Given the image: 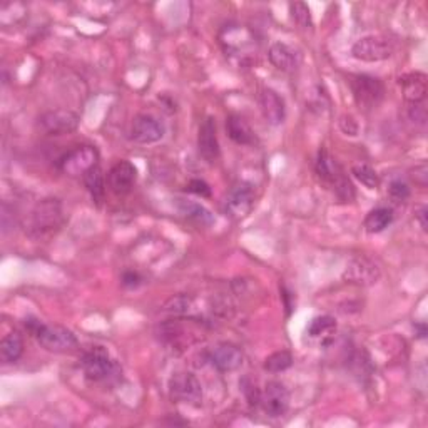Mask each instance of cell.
Wrapping results in <instances>:
<instances>
[{
  "label": "cell",
  "instance_id": "1",
  "mask_svg": "<svg viewBox=\"0 0 428 428\" xmlns=\"http://www.w3.org/2000/svg\"><path fill=\"white\" fill-rule=\"evenodd\" d=\"M26 330L37 338L42 348L52 353H70L79 346L77 336L65 326L46 325L37 318H28L26 320Z\"/></svg>",
  "mask_w": 428,
  "mask_h": 428
},
{
  "label": "cell",
  "instance_id": "2",
  "mask_svg": "<svg viewBox=\"0 0 428 428\" xmlns=\"http://www.w3.org/2000/svg\"><path fill=\"white\" fill-rule=\"evenodd\" d=\"M64 223L63 204L59 199H42L31 211L27 220V232L32 237H46L59 230Z\"/></svg>",
  "mask_w": 428,
  "mask_h": 428
},
{
  "label": "cell",
  "instance_id": "3",
  "mask_svg": "<svg viewBox=\"0 0 428 428\" xmlns=\"http://www.w3.org/2000/svg\"><path fill=\"white\" fill-rule=\"evenodd\" d=\"M351 92L356 106L363 111H373L385 97V85L380 79L368 74H358L351 79Z\"/></svg>",
  "mask_w": 428,
  "mask_h": 428
},
{
  "label": "cell",
  "instance_id": "4",
  "mask_svg": "<svg viewBox=\"0 0 428 428\" xmlns=\"http://www.w3.org/2000/svg\"><path fill=\"white\" fill-rule=\"evenodd\" d=\"M80 366H82L85 378L94 383L106 382V380L112 378L117 372L116 361L109 356L106 350L99 348V346L85 351L82 358H80Z\"/></svg>",
  "mask_w": 428,
  "mask_h": 428
},
{
  "label": "cell",
  "instance_id": "5",
  "mask_svg": "<svg viewBox=\"0 0 428 428\" xmlns=\"http://www.w3.org/2000/svg\"><path fill=\"white\" fill-rule=\"evenodd\" d=\"M393 42L382 36H365L351 47V55L361 63H382L392 57Z\"/></svg>",
  "mask_w": 428,
  "mask_h": 428
},
{
  "label": "cell",
  "instance_id": "6",
  "mask_svg": "<svg viewBox=\"0 0 428 428\" xmlns=\"http://www.w3.org/2000/svg\"><path fill=\"white\" fill-rule=\"evenodd\" d=\"M99 163V152L94 146H79L73 149L64 158H60L59 161V169L63 171L64 174L73 176V178H80L84 174L90 171L92 168H96Z\"/></svg>",
  "mask_w": 428,
  "mask_h": 428
},
{
  "label": "cell",
  "instance_id": "7",
  "mask_svg": "<svg viewBox=\"0 0 428 428\" xmlns=\"http://www.w3.org/2000/svg\"><path fill=\"white\" fill-rule=\"evenodd\" d=\"M79 122L80 117L69 109H52L41 114L37 127L47 136H64L77 129Z\"/></svg>",
  "mask_w": 428,
  "mask_h": 428
},
{
  "label": "cell",
  "instance_id": "8",
  "mask_svg": "<svg viewBox=\"0 0 428 428\" xmlns=\"http://www.w3.org/2000/svg\"><path fill=\"white\" fill-rule=\"evenodd\" d=\"M382 278L380 266L366 256H355L348 261L343 271V279L356 287H373Z\"/></svg>",
  "mask_w": 428,
  "mask_h": 428
},
{
  "label": "cell",
  "instance_id": "9",
  "mask_svg": "<svg viewBox=\"0 0 428 428\" xmlns=\"http://www.w3.org/2000/svg\"><path fill=\"white\" fill-rule=\"evenodd\" d=\"M169 395L174 402L198 405L203 400V388L196 375L191 372H178L169 380Z\"/></svg>",
  "mask_w": 428,
  "mask_h": 428
},
{
  "label": "cell",
  "instance_id": "10",
  "mask_svg": "<svg viewBox=\"0 0 428 428\" xmlns=\"http://www.w3.org/2000/svg\"><path fill=\"white\" fill-rule=\"evenodd\" d=\"M255 206V186L246 181H241L228 194L225 208L226 214L232 220H242L251 213Z\"/></svg>",
  "mask_w": 428,
  "mask_h": 428
},
{
  "label": "cell",
  "instance_id": "11",
  "mask_svg": "<svg viewBox=\"0 0 428 428\" xmlns=\"http://www.w3.org/2000/svg\"><path fill=\"white\" fill-rule=\"evenodd\" d=\"M164 124L152 114H137L131 126V139L137 144H154L164 137Z\"/></svg>",
  "mask_w": 428,
  "mask_h": 428
},
{
  "label": "cell",
  "instance_id": "12",
  "mask_svg": "<svg viewBox=\"0 0 428 428\" xmlns=\"http://www.w3.org/2000/svg\"><path fill=\"white\" fill-rule=\"evenodd\" d=\"M137 181V169L129 161H119L109 169L107 186L116 196H126L132 191Z\"/></svg>",
  "mask_w": 428,
  "mask_h": 428
},
{
  "label": "cell",
  "instance_id": "13",
  "mask_svg": "<svg viewBox=\"0 0 428 428\" xmlns=\"http://www.w3.org/2000/svg\"><path fill=\"white\" fill-rule=\"evenodd\" d=\"M261 405L269 417L278 418L289 408V392L282 382H268L261 393Z\"/></svg>",
  "mask_w": 428,
  "mask_h": 428
},
{
  "label": "cell",
  "instance_id": "14",
  "mask_svg": "<svg viewBox=\"0 0 428 428\" xmlns=\"http://www.w3.org/2000/svg\"><path fill=\"white\" fill-rule=\"evenodd\" d=\"M198 151L199 156L209 164H213L214 161L220 158V141H218L216 121L211 116L204 119L201 127H199Z\"/></svg>",
  "mask_w": 428,
  "mask_h": 428
},
{
  "label": "cell",
  "instance_id": "15",
  "mask_svg": "<svg viewBox=\"0 0 428 428\" xmlns=\"http://www.w3.org/2000/svg\"><path fill=\"white\" fill-rule=\"evenodd\" d=\"M260 102H261V111H263V116L268 124L271 126L283 124L284 117H287V106H284V99L279 96L277 90L264 87L261 90Z\"/></svg>",
  "mask_w": 428,
  "mask_h": 428
},
{
  "label": "cell",
  "instance_id": "16",
  "mask_svg": "<svg viewBox=\"0 0 428 428\" xmlns=\"http://www.w3.org/2000/svg\"><path fill=\"white\" fill-rule=\"evenodd\" d=\"M209 361L220 372H235L242 365V351L232 343H220L214 346Z\"/></svg>",
  "mask_w": 428,
  "mask_h": 428
},
{
  "label": "cell",
  "instance_id": "17",
  "mask_svg": "<svg viewBox=\"0 0 428 428\" xmlns=\"http://www.w3.org/2000/svg\"><path fill=\"white\" fill-rule=\"evenodd\" d=\"M398 84L403 90V97L408 104L423 102L427 97V75L423 73H410L402 75Z\"/></svg>",
  "mask_w": 428,
  "mask_h": 428
},
{
  "label": "cell",
  "instance_id": "18",
  "mask_svg": "<svg viewBox=\"0 0 428 428\" xmlns=\"http://www.w3.org/2000/svg\"><path fill=\"white\" fill-rule=\"evenodd\" d=\"M269 63L274 65L278 70L283 73H293L298 65V57L291 47L283 44V42H274L268 50Z\"/></svg>",
  "mask_w": 428,
  "mask_h": 428
},
{
  "label": "cell",
  "instance_id": "19",
  "mask_svg": "<svg viewBox=\"0 0 428 428\" xmlns=\"http://www.w3.org/2000/svg\"><path fill=\"white\" fill-rule=\"evenodd\" d=\"M226 132L232 142L240 146H250L255 142V132L251 129L248 122L237 114H231L226 119Z\"/></svg>",
  "mask_w": 428,
  "mask_h": 428
},
{
  "label": "cell",
  "instance_id": "20",
  "mask_svg": "<svg viewBox=\"0 0 428 428\" xmlns=\"http://www.w3.org/2000/svg\"><path fill=\"white\" fill-rule=\"evenodd\" d=\"M178 209L184 218L196 223V225L211 226L214 223V216L211 214V211L199 203L186 201V199H178Z\"/></svg>",
  "mask_w": 428,
  "mask_h": 428
},
{
  "label": "cell",
  "instance_id": "21",
  "mask_svg": "<svg viewBox=\"0 0 428 428\" xmlns=\"http://www.w3.org/2000/svg\"><path fill=\"white\" fill-rule=\"evenodd\" d=\"M393 220H395L393 209L380 206L368 213V216L365 218L363 226L366 232H370V235H378V232L387 230V228L393 223Z\"/></svg>",
  "mask_w": 428,
  "mask_h": 428
},
{
  "label": "cell",
  "instance_id": "22",
  "mask_svg": "<svg viewBox=\"0 0 428 428\" xmlns=\"http://www.w3.org/2000/svg\"><path fill=\"white\" fill-rule=\"evenodd\" d=\"M316 174L318 178L326 181V183L335 184L336 181L341 174H343V171L340 169V166L335 163V159L331 158L330 152H328L325 147H321L320 152H318V158H316Z\"/></svg>",
  "mask_w": 428,
  "mask_h": 428
},
{
  "label": "cell",
  "instance_id": "23",
  "mask_svg": "<svg viewBox=\"0 0 428 428\" xmlns=\"http://www.w3.org/2000/svg\"><path fill=\"white\" fill-rule=\"evenodd\" d=\"M23 353V340L21 333L11 331L0 341V358L4 363H16Z\"/></svg>",
  "mask_w": 428,
  "mask_h": 428
},
{
  "label": "cell",
  "instance_id": "24",
  "mask_svg": "<svg viewBox=\"0 0 428 428\" xmlns=\"http://www.w3.org/2000/svg\"><path fill=\"white\" fill-rule=\"evenodd\" d=\"M84 184L87 188L90 198L94 199L96 204H102L106 198V178H104L102 169L96 166L84 174Z\"/></svg>",
  "mask_w": 428,
  "mask_h": 428
},
{
  "label": "cell",
  "instance_id": "25",
  "mask_svg": "<svg viewBox=\"0 0 428 428\" xmlns=\"http://www.w3.org/2000/svg\"><path fill=\"white\" fill-rule=\"evenodd\" d=\"M335 330H336L335 318L323 315V316L313 318L310 325H308L306 331L311 338H321V336H328L331 335V333H335Z\"/></svg>",
  "mask_w": 428,
  "mask_h": 428
},
{
  "label": "cell",
  "instance_id": "26",
  "mask_svg": "<svg viewBox=\"0 0 428 428\" xmlns=\"http://www.w3.org/2000/svg\"><path fill=\"white\" fill-rule=\"evenodd\" d=\"M293 365V355L287 350L274 351L268 358L264 360V370H268L271 373H282L284 370H288Z\"/></svg>",
  "mask_w": 428,
  "mask_h": 428
},
{
  "label": "cell",
  "instance_id": "27",
  "mask_svg": "<svg viewBox=\"0 0 428 428\" xmlns=\"http://www.w3.org/2000/svg\"><path fill=\"white\" fill-rule=\"evenodd\" d=\"M351 174L355 176L356 181H360L365 188L368 189H377L380 186L378 174L375 173V169L368 164H355L351 168Z\"/></svg>",
  "mask_w": 428,
  "mask_h": 428
},
{
  "label": "cell",
  "instance_id": "28",
  "mask_svg": "<svg viewBox=\"0 0 428 428\" xmlns=\"http://www.w3.org/2000/svg\"><path fill=\"white\" fill-rule=\"evenodd\" d=\"M289 12H291L293 21L296 22L301 28H310L313 26L311 11L306 4H303V2L289 4Z\"/></svg>",
  "mask_w": 428,
  "mask_h": 428
},
{
  "label": "cell",
  "instance_id": "29",
  "mask_svg": "<svg viewBox=\"0 0 428 428\" xmlns=\"http://www.w3.org/2000/svg\"><path fill=\"white\" fill-rule=\"evenodd\" d=\"M388 196L393 203L402 204V203H405L408 198H410V188H408V184L405 183V181L395 179L390 183V186H388Z\"/></svg>",
  "mask_w": 428,
  "mask_h": 428
},
{
  "label": "cell",
  "instance_id": "30",
  "mask_svg": "<svg viewBox=\"0 0 428 428\" xmlns=\"http://www.w3.org/2000/svg\"><path fill=\"white\" fill-rule=\"evenodd\" d=\"M189 306H191L189 298L176 296V298H171L169 301L164 304V311L174 313V315H184V313L189 311Z\"/></svg>",
  "mask_w": 428,
  "mask_h": 428
},
{
  "label": "cell",
  "instance_id": "31",
  "mask_svg": "<svg viewBox=\"0 0 428 428\" xmlns=\"http://www.w3.org/2000/svg\"><path fill=\"white\" fill-rule=\"evenodd\" d=\"M241 390H242V393L246 395V398H248L251 407L260 405V403H261V392L258 390V387H256V385L251 382L250 378H242L241 380Z\"/></svg>",
  "mask_w": 428,
  "mask_h": 428
},
{
  "label": "cell",
  "instance_id": "32",
  "mask_svg": "<svg viewBox=\"0 0 428 428\" xmlns=\"http://www.w3.org/2000/svg\"><path fill=\"white\" fill-rule=\"evenodd\" d=\"M0 223H2V232L4 235H9V231L14 230L16 226V213H14V208L9 206L7 203L2 204V211H0Z\"/></svg>",
  "mask_w": 428,
  "mask_h": 428
},
{
  "label": "cell",
  "instance_id": "33",
  "mask_svg": "<svg viewBox=\"0 0 428 428\" xmlns=\"http://www.w3.org/2000/svg\"><path fill=\"white\" fill-rule=\"evenodd\" d=\"M338 126H340L341 132L346 136L355 137L356 134H358V122L355 121V117L351 116V114H343V116L340 117Z\"/></svg>",
  "mask_w": 428,
  "mask_h": 428
},
{
  "label": "cell",
  "instance_id": "34",
  "mask_svg": "<svg viewBox=\"0 0 428 428\" xmlns=\"http://www.w3.org/2000/svg\"><path fill=\"white\" fill-rule=\"evenodd\" d=\"M186 189L189 193L196 194V196H201V198H209L211 196V188H209V184L206 183V181L203 179H191L188 183Z\"/></svg>",
  "mask_w": 428,
  "mask_h": 428
},
{
  "label": "cell",
  "instance_id": "35",
  "mask_svg": "<svg viewBox=\"0 0 428 428\" xmlns=\"http://www.w3.org/2000/svg\"><path fill=\"white\" fill-rule=\"evenodd\" d=\"M408 116L413 122H418V124H423L427 119V111L425 107H423L422 102L418 104H410V107H408Z\"/></svg>",
  "mask_w": 428,
  "mask_h": 428
},
{
  "label": "cell",
  "instance_id": "36",
  "mask_svg": "<svg viewBox=\"0 0 428 428\" xmlns=\"http://www.w3.org/2000/svg\"><path fill=\"white\" fill-rule=\"evenodd\" d=\"M142 278L139 273H136V271H124L121 277V283L124 288H137L141 284Z\"/></svg>",
  "mask_w": 428,
  "mask_h": 428
},
{
  "label": "cell",
  "instance_id": "37",
  "mask_svg": "<svg viewBox=\"0 0 428 428\" xmlns=\"http://www.w3.org/2000/svg\"><path fill=\"white\" fill-rule=\"evenodd\" d=\"M413 179H415V183L418 184V186H422V188L427 186V181H428L427 164L415 166V176H413Z\"/></svg>",
  "mask_w": 428,
  "mask_h": 428
},
{
  "label": "cell",
  "instance_id": "38",
  "mask_svg": "<svg viewBox=\"0 0 428 428\" xmlns=\"http://www.w3.org/2000/svg\"><path fill=\"white\" fill-rule=\"evenodd\" d=\"M427 214H428V209L425 208V206H422L420 209H418L417 211V220H418V223H420V228H422V231H425L427 232V230H428V223H427Z\"/></svg>",
  "mask_w": 428,
  "mask_h": 428
},
{
  "label": "cell",
  "instance_id": "39",
  "mask_svg": "<svg viewBox=\"0 0 428 428\" xmlns=\"http://www.w3.org/2000/svg\"><path fill=\"white\" fill-rule=\"evenodd\" d=\"M415 331H417V336L420 340L427 338V325H425V323H415Z\"/></svg>",
  "mask_w": 428,
  "mask_h": 428
}]
</instances>
